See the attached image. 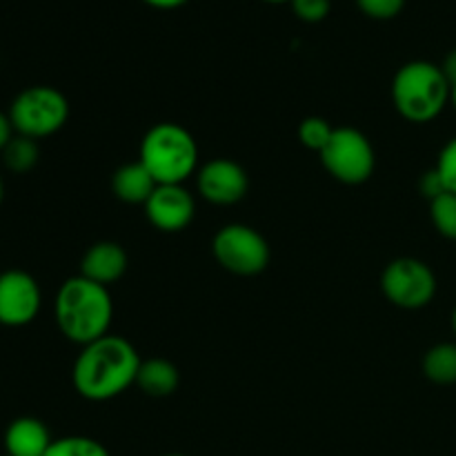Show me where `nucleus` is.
Returning <instances> with one entry per match:
<instances>
[{"mask_svg":"<svg viewBox=\"0 0 456 456\" xmlns=\"http://www.w3.org/2000/svg\"><path fill=\"white\" fill-rule=\"evenodd\" d=\"M141 363L136 347L127 338L107 334L89 346H83L71 370V383L83 399L101 403L116 399L136 386Z\"/></svg>","mask_w":456,"mask_h":456,"instance_id":"nucleus-1","label":"nucleus"},{"mask_svg":"<svg viewBox=\"0 0 456 456\" xmlns=\"http://www.w3.org/2000/svg\"><path fill=\"white\" fill-rule=\"evenodd\" d=\"M53 316L62 337L83 347L110 334L114 301L105 285L78 274L67 279L58 289Z\"/></svg>","mask_w":456,"mask_h":456,"instance_id":"nucleus-2","label":"nucleus"},{"mask_svg":"<svg viewBox=\"0 0 456 456\" xmlns=\"http://www.w3.org/2000/svg\"><path fill=\"white\" fill-rule=\"evenodd\" d=\"M452 85L441 65L430 61L405 62L392 78V101L405 120L417 125L432 123L450 102Z\"/></svg>","mask_w":456,"mask_h":456,"instance_id":"nucleus-3","label":"nucleus"},{"mask_svg":"<svg viewBox=\"0 0 456 456\" xmlns=\"http://www.w3.org/2000/svg\"><path fill=\"white\" fill-rule=\"evenodd\" d=\"M141 160L159 185H183L199 172V145L178 123H159L141 141Z\"/></svg>","mask_w":456,"mask_h":456,"instance_id":"nucleus-4","label":"nucleus"},{"mask_svg":"<svg viewBox=\"0 0 456 456\" xmlns=\"http://www.w3.org/2000/svg\"><path fill=\"white\" fill-rule=\"evenodd\" d=\"M69 118V101L65 94L49 85H34L18 94L9 107V120L18 136L40 138L53 136L65 127Z\"/></svg>","mask_w":456,"mask_h":456,"instance_id":"nucleus-5","label":"nucleus"},{"mask_svg":"<svg viewBox=\"0 0 456 456\" xmlns=\"http://www.w3.org/2000/svg\"><path fill=\"white\" fill-rule=\"evenodd\" d=\"M212 254L223 270L236 276H256L270 265V245L265 236L243 223L223 225L214 234Z\"/></svg>","mask_w":456,"mask_h":456,"instance_id":"nucleus-6","label":"nucleus"},{"mask_svg":"<svg viewBox=\"0 0 456 456\" xmlns=\"http://www.w3.org/2000/svg\"><path fill=\"white\" fill-rule=\"evenodd\" d=\"M321 163L338 183L361 185L374 174L377 154L363 132L354 127H337L328 147L321 151Z\"/></svg>","mask_w":456,"mask_h":456,"instance_id":"nucleus-7","label":"nucleus"},{"mask_svg":"<svg viewBox=\"0 0 456 456\" xmlns=\"http://www.w3.org/2000/svg\"><path fill=\"white\" fill-rule=\"evenodd\" d=\"M383 297L403 310H421L436 294V276L428 263L403 256L387 263L381 274Z\"/></svg>","mask_w":456,"mask_h":456,"instance_id":"nucleus-8","label":"nucleus"},{"mask_svg":"<svg viewBox=\"0 0 456 456\" xmlns=\"http://www.w3.org/2000/svg\"><path fill=\"white\" fill-rule=\"evenodd\" d=\"M43 292L38 281L22 270L0 274V325L25 328L38 316Z\"/></svg>","mask_w":456,"mask_h":456,"instance_id":"nucleus-9","label":"nucleus"},{"mask_svg":"<svg viewBox=\"0 0 456 456\" xmlns=\"http://www.w3.org/2000/svg\"><path fill=\"white\" fill-rule=\"evenodd\" d=\"M196 190L208 203L227 208L245 199L249 190V176L243 165L236 160L214 159L196 172Z\"/></svg>","mask_w":456,"mask_h":456,"instance_id":"nucleus-10","label":"nucleus"},{"mask_svg":"<svg viewBox=\"0 0 456 456\" xmlns=\"http://www.w3.org/2000/svg\"><path fill=\"white\" fill-rule=\"evenodd\" d=\"M147 221L165 234L183 232L196 216V200L185 185H159L145 203Z\"/></svg>","mask_w":456,"mask_h":456,"instance_id":"nucleus-11","label":"nucleus"},{"mask_svg":"<svg viewBox=\"0 0 456 456\" xmlns=\"http://www.w3.org/2000/svg\"><path fill=\"white\" fill-rule=\"evenodd\" d=\"M127 265V252L123 245L114 243V240H101L85 252L83 261H80V276L110 288L116 281L123 279Z\"/></svg>","mask_w":456,"mask_h":456,"instance_id":"nucleus-12","label":"nucleus"},{"mask_svg":"<svg viewBox=\"0 0 456 456\" xmlns=\"http://www.w3.org/2000/svg\"><path fill=\"white\" fill-rule=\"evenodd\" d=\"M53 444L47 426L34 417H20L4 430V452L12 456H45Z\"/></svg>","mask_w":456,"mask_h":456,"instance_id":"nucleus-13","label":"nucleus"},{"mask_svg":"<svg viewBox=\"0 0 456 456\" xmlns=\"http://www.w3.org/2000/svg\"><path fill=\"white\" fill-rule=\"evenodd\" d=\"M156 187H159V183L154 181V176L147 172L141 160L118 167L111 178L114 196L127 205H145Z\"/></svg>","mask_w":456,"mask_h":456,"instance_id":"nucleus-14","label":"nucleus"},{"mask_svg":"<svg viewBox=\"0 0 456 456\" xmlns=\"http://www.w3.org/2000/svg\"><path fill=\"white\" fill-rule=\"evenodd\" d=\"M178 383H181L178 368L167 359H147L138 368L136 386L147 396L163 399V396L174 395L178 390Z\"/></svg>","mask_w":456,"mask_h":456,"instance_id":"nucleus-15","label":"nucleus"},{"mask_svg":"<svg viewBox=\"0 0 456 456\" xmlns=\"http://www.w3.org/2000/svg\"><path fill=\"white\" fill-rule=\"evenodd\" d=\"M423 374L436 386L456 383V343H439L423 356Z\"/></svg>","mask_w":456,"mask_h":456,"instance_id":"nucleus-16","label":"nucleus"},{"mask_svg":"<svg viewBox=\"0 0 456 456\" xmlns=\"http://www.w3.org/2000/svg\"><path fill=\"white\" fill-rule=\"evenodd\" d=\"M0 156H3V163L9 172L25 174L36 167V163H38L40 159V150L38 142H36L34 138L18 136L16 134Z\"/></svg>","mask_w":456,"mask_h":456,"instance_id":"nucleus-17","label":"nucleus"},{"mask_svg":"<svg viewBox=\"0 0 456 456\" xmlns=\"http://www.w3.org/2000/svg\"><path fill=\"white\" fill-rule=\"evenodd\" d=\"M430 216L432 225L444 239L456 240V194L445 191L430 200Z\"/></svg>","mask_w":456,"mask_h":456,"instance_id":"nucleus-18","label":"nucleus"},{"mask_svg":"<svg viewBox=\"0 0 456 456\" xmlns=\"http://www.w3.org/2000/svg\"><path fill=\"white\" fill-rule=\"evenodd\" d=\"M45 456H110L105 445L89 436H62L53 439Z\"/></svg>","mask_w":456,"mask_h":456,"instance_id":"nucleus-19","label":"nucleus"},{"mask_svg":"<svg viewBox=\"0 0 456 456\" xmlns=\"http://www.w3.org/2000/svg\"><path fill=\"white\" fill-rule=\"evenodd\" d=\"M334 129L337 127H332V125L325 118H321V116H310V118L301 120V125H298V141H301V145H305L307 150L319 151L321 154V151L328 147Z\"/></svg>","mask_w":456,"mask_h":456,"instance_id":"nucleus-20","label":"nucleus"},{"mask_svg":"<svg viewBox=\"0 0 456 456\" xmlns=\"http://www.w3.org/2000/svg\"><path fill=\"white\" fill-rule=\"evenodd\" d=\"M436 172H439L441 181H444L445 191L456 194V136L450 138L439 151V160H436Z\"/></svg>","mask_w":456,"mask_h":456,"instance_id":"nucleus-21","label":"nucleus"},{"mask_svg":"<svg viewBox=\"0 0 456 456\" xmlns=\"http://www.w3.org/2000/svg\"><path fill=\"white\" fill-rule=\"evenodd\" d=\"M356 7L374 20H390L399 16L405 7V0H354Z\"/></svg>","mask_w":456,"mask_h":456,"instance_id":"nucleus-22","label":"nucleus"},{"mask_svg":"<svg viewBox=\"0 0 456 456\" xmlns=\"http://www.w3.org/2000/svg\"><path fill=\"white\" fill-rule=\"evenodd\" d=\"M292 12L303 22H321L328 18L332 0H289Z\"/></svg>","mask_w":456,"mask_h":456,"instance_id":"nucleus-23","label":"nucleus"},{"mask_svg":"<svg viewBox=\"0 0 456 456\" xmlns=\"http://www.w3.org/2000/svg\"><path fill=\"white\" fill-rule=\"evenodd\" d=\"M419 191H421V194L430 200H435L436 196L445 194V185H444V181H441V176L436 169H430V172L423 174L421 181H419Z\"/></svg>","mask_w":456,"mask_h":456,"instance_id":"nucleus-24","label":"nucleus"},{"mask_svg":"<svg viewBox=\"0 0 456 456\" xmlns=\"http://www.w3.org/2000/svg\"><path fill=\"white\" fill-rule=\"evenodd\" d=\"M13 136H16V132H13L9 114H3V111H0V154H3V150L9 145V141H12Z\"/></svg>","mask_w":456,"mask_h":456,"instance_id":"nucleus-25","label":"nucleus"},{"mask_svg":"<svg viewBox=\"0 0 456 456\" xmlns=\"http://www.w3.org/2000/svg\"><path fill=\"white\" fill-rule=\"evenodd\" d=\"M142 3L150 4V7H154V9H163V12H172V9L183 7V4H185L187 0H142Z\"/></svg>","mask_w":456,"mask_h":456,"instance_id":"nucleus-26","label":"nucleus"},{"mask_svg":"<svg viewBox=\"0 0 456 456\" xmlns=\"http://www.w3.org/2000/svg\"><path fill=\"white\" fill-rule=\"evenodd\" d=\"M441 69H444V74L448 76L450 85L456 83V49L454 52H450L448 56H445L444 65H441Z\"/></svg>","mask_w":456,"mask_h":456,"instance_id":"nucleus-27","label":"nucleus"},{"mask_svg":"<svg viewBox=\"0 0 456 456\" xmlns=\"http://www.w3.org/2000/svg\"><path fill=\"white\" fill-rule=\"evenodd\" d=\"M450 102H452V107L456 110V83L452 85V94H450Z\"/></svg>","mask_w":456,"mask_h":456,"instance_id":"nucleus-28","label":"nucleus"},{"mask_svg":"<svg viewBox=\"0 0 456 456\" xmlns=\"http://www.w3.org/2000/svg\"><path fill=\"white\" fill-rule=\"evenodd\" d=\"M3 199H4V181L3 176H0V205H3Z\"/></svg>","mask_w":456,"mask_h":456,"instance_id":"nucleus-29","label":"nucleus"},{"mask_svg":"<svg viewBox=\"0 0 456 456\" xmlns=\"http://www.w3.org/2000/svg\"><path fill=\"white\" fill-rule=\"evenodd\" d=\"M452 332H454V337H456V305H454V310H452Z\"/></svg>","mask_w":456,"mask_h":456,"instance_id":"nucleus-30","label":"nucleus"},{"mask_svg":"<svg viewBox=\"0 0 456 456\" xmlns=\"http://www.w3.org/2000/svg\"><path fill=\"white\" fill-rule=\"evenodd\" d=\"M265 3H272V4H281V3H289V0H265Z\"/></svg>","mask_w":456,"mask_h":456,"instance_id":"nucleus-31","label":"nucleus"},{"mask_svg":"<svg viewBox=\"0 0 456 456\" xmlns=\"http://www.w3.org/2000/svg\"><path fill=\"white\" fill-rule=\"evenodd\" d=\"M165 456H183V454H165Z\"/></svg>","mask_w":456,"mask_h":456,"instance_id":"nucleus-32","label":"nucleus"},{"mask_svg":"<svg viewBox=\"0 0 456 456\" xmlns=\"http://www.w3.org/2000/svg\"><path fill=\"white\" fill-rule=\"evenodd\" d=\"M3 456H12V454H7V452H4V454H3Z\"/></svg>","mask_w":456,"mask_h":456,"instance_id":"nucleus-33","label":"nucleus"}]
</instances>
